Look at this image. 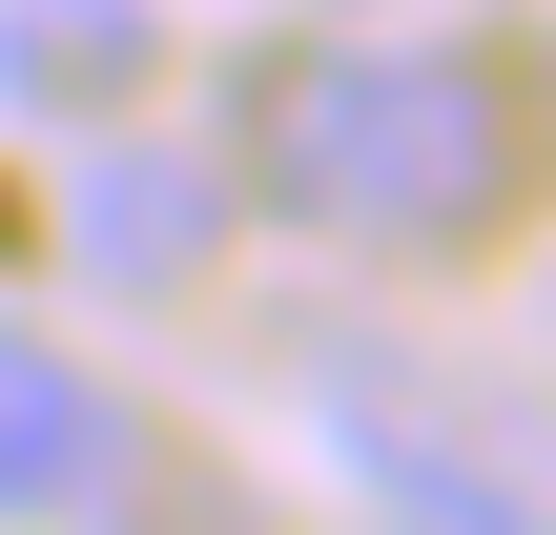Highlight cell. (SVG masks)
Instances as JSON below:
<instances>
[{
    "label": "cell",
    "mask_w": 556,
    "mask_h": 535,
    "mask_svg": "<svg viewBox=\"0 0 556 535\" xmlns=\"http://www.w3.org/2000/svg\"><path fill=\"white\" fill-rule=\"evenodd\" d=\"M516 186V124L475 62H309L268 103V206L351 227V247H454Z\"/></svg>",
    "instance_id": "1"
},
{
    "label": "cell",
    "mask_w": 556,
    "mask_h": 535,
    "mask_svg": "<svg viewBox=\"0 0 556 535\" xmlns=\"http://www.w3.org/2000/svg\"><path fill=\"white\" fill-rule=\"evenodd\" d=\"M124 495V392L41 330H0V515H103Z\"/></svg>",
    "instance_id": "2"
},
{
    "label": "cell",
    "mask_w": 556,
    "mask_h": 535,
    "mask_svg": "<svg viewBox=\"0 0 556 535\" xmlns=\"http://www.w3.org/2000/svg\"><path fill=\"white\" fill-rule=\"evenodd\" d=\"M206 227H227V186H206L186 144H83V186H62L83 289H186V268H206Z\"/></svg>",
    "instance_id": "3"
},
{
    "label": "cell",
    "mask_w": 556,
    "mask_h": 535,
    "mask_svg": "<svg viewBox=\"0 0 556 535\" xmlns=\"http://www.w3.org/2000/svg\"><path fill=\"white\" fill-rule=\"evenodd\" d=\"M144 62H165L144 0H0V103H41V124H124Z\"/></svg>",
    "instance_id": "4"
}]
</instances>
